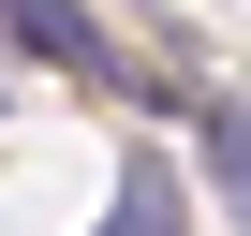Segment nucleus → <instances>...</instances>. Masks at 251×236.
<instances>
[{
	"mask_svg": "<svg viewBox=\"0 0 251 236\" xmlns=\"http://www.w3.org/2000/svg\"><path fill=\"white\" fill-rule=\"evenodd\" d=\"M0 30L30 59H59V74H89V89H118V45L89 30V0H0Z\"/></svg>",
	"mask_w": 251,
	"mask_h": 236,
	"instance_id": "f257e3e1",
	"label": "nucleus"
},
{
	"mask_svg": "<svg viewBox=\"0 0 251 236\" xmlns=\"http://www.w3.org/2000/svg\"><path fill=\"white\" fill-rule=\"evenodd\" d=\"M103 236H192V207H177V163H148L133 148V177H118V221Z\"/></svg>",
	"mask_w": 251,
	"mask_h": 236,
	"instance_id": "f03ea898",
	"label": "nucleus"
},
{
	"mask_svg": "<svg viewBox=\"0 0 251 236\" xmlns=\"http://www.w3.org/2000/svg\"><path fill=\"white\" fill-rule=\"evenodd\" d=\"M192 133H207V177H222V207L251 221V103H207Z\"/></svg>",
	"mask_w": 251,
	"mask_h": 236,
	"instance_id": "7ed1b4c3",
	"label": "nucleus"
}]
</instances>
